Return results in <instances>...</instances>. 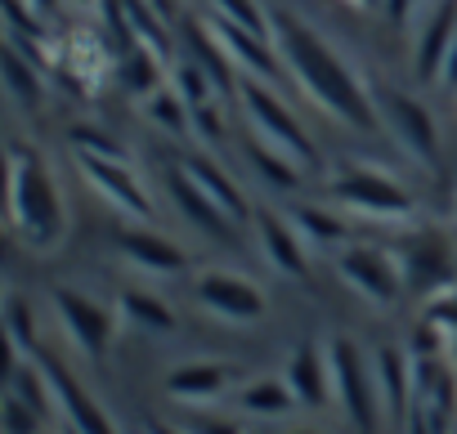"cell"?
Segmentation results:
<instances>
[{"label":"cell","mask_w":457,"mask_h":434,"mask_svg":"<svg viewBox=\"0 0 457 434\" xmlns=\"http://www.w3.org/2000/svg\"><path fill=\"white\" fill-rule=\"evenodd\" d=\"M252 229H256V238H261V256H265L278 274H287V278H305V274H310V265H305V238L296 233V225L287 220V215H278V210H256V215H252Z\"/></svg>","instance_id":"obj_10"},{"label":"cell","mask_w":457,"mask_h":434,"mask_svg":"<svg viewBox=\"0 0 457 434\" xmlns=\"http://www.w3.org/2000/svg\"><path fill=\"white\" fill-rule=\"evenodd\" d=\"M220 385H224V372H220V367H211V363H202V367H188V372H175V376H170V389H175V394H184V398L215 394Z\"/></svg>","instance_id":"obj_22"},{"label":"cell","mask_w":457,"mask_h":434,"mask_svg":"<svg viewBox=\"0 0 457 434\" xmlns=\"http://www.w3.org/2000/svg\"><path fill=\"white\" fill-rule=\"evenodd\" d=\"M193 130L206 139V143H215L220 135H224V126H220V112L206 103V108H193Z\"/></svg>","instance_id":"obj_27"},{"label":"cell","mask_w":457,"mask_h":434,"mask_svg":"<svg viewBox=\"0 0 457 434\" xmlns=\"http://www.w3.org/2000/svg\"><path fill=\"white\" fill-rule=\"evenodd\" d=\"M377 94V117H381V126L395 135V143L412 157V161H421V166H430V170H439V126H435V117H430V108L417 99V94H408V90H372Z\"/></svg>","instance_id":"obj_5"},{"label":"cell","mask_w":457,"mask_h":434,"mask_svg":"<svg viewBox=\"0 0 457 434\" xmlns=\"http://www.w3.org/2000/svg\"><path fill=\"white\" fill-rule=\"evenodd\" d=\"M5 72H10V94H14V99H23V103H37V99H41L37 68H28V63L19 59V50L5 54Z\"/></svg>","instance_id":"obj_24"},{"label":"cell","mask_w":457,"mask_h":434,"mask_svg":"<svg viewBox=\"0 0 457 434\" xmlns=\"http://www.w3.org/2000/svg\"><path fill=\"white\" fill-rule=\"evenodd\" d=\"M337 269H341V278H345L363 300H372V305H381V309L399 300V269H395L377 247H345L341 260H337Z\"/></svg>","instance_id":"obj_7"},{"label":"cell","mask_w":457,"mask_h":434,"mask_svg":"<svg viewBox=\"0 0 457 434\" xmlns=\"http://www.w3.org/2000/svg\"><path fill=\"white\" fill-rule=\"evenodd\" d=\"M193 296L202 309H211L215 318H228V323H252L265 314V296L256 283L238 278V274H224V269H211V274H197L193 283Z\"/></svg>","instance_id":"obj_6"},{"label":"cell","mask_w":457,"mask_h":434,"mask_svg":"<svg viewBox=\"0 0 457 434\" xmlns=\"http://www.w3.org/2000/svg\"><path fill=\"white\" fill-rule=\"evenodd\" d=\"M54 305H59L63 323L72 327V336H77L90 354H99L104 340H108V314H104L99 305H90L86 296H77V291H54Z\"/></svg>","instance_id":"obj_13"},{"label":"cell","mask_w":457,"mask_h":434,"mask_svg":"<svg viewBox=\"0 0 457 434\" xmlns=\"http://www.w3.org/2000/svg\"><path fill=\"white\" fill-rule=\"evenodd\" d=\"M72 5H81V10H86V5H95V0H72Z\"/></svg>","instance_id":"obj_31"},{"label":"cell","mask_w":457,"mask_h":434,"mask_svg":"<svg viewBox=\"0 0 457 434\" xmlns=\"http://www.w3.org/2000/svg\"><path fill=\"white\" fill-rule=\"evenodd\" d=\"M166 188H170V201H175V206L188 215V220H197V229H206V233H224V229H234V225H228L224 215H220V210H215V206L202 197V188H197V184H193L184 170H175V175L166 179Z\"/></svg>","instance_id":"obj_15"},{"label":"cell","mask_w":457,"mask_h":434,"mask_svg":"<svg viewBox=\"0 0 457 434\" xmlns=\"http://www.w3.org/2000/svg\"><path fill=\"white\" fill-rule=\"evenodd\" d=\"M453 41H457V0H435L417 28V41H412L417 81H439V68H444Z\"/></svg>","instance_id":"obj_8"},{"label":"cell","mask_w":457,"mask_h":434,"mask_svg":"<svg viewBox=\"0 0 457 434\" xmlns=\"http://www.w3.org/2000/svg\"><path fill=\"white\" fill-rule=\"evenodd\" d=\"M81 170L86 179L126 215H148V192L139 188L130 161H104V157H81Z\"/></svg>","instance_id":"obj_11"},{"label":"cell","mask_w":457,"mask_h":434,"mask_svg":"<svg viewBox=\"0 0 457 434\" xmlns=\"http://www.w3.org/2000/svg\"><path fill=\"white\" fill-rule=\"evenodd\" d=\"M117 251H121L135 269H144V274H162V278L184 274V251H179L170 238L153 233V229H121V233H117Z\"/></svg>","instance_id":"obj_12"},{"label":"cell","mask_w":457,"mask_h":434,"mask_svg":"<svg viewBox=\"0 0 457 434\" xmlns=\"http://www.w3.org/2000/svg\"><path fill=\"white\" fill-rule=\"evenodd\" d=\"M292 389H296V398H305V403H319L323 398V358L314 354V349H301L296 358H292Z\"/></svg>","instance_id":"obj_21"},{"label":"cell","mask_w":457,"mask_h":434,"mask_svg":"<svg viewBox=\"0 0 457 434\" xmlns=\"http://www.w3.org/2000/svg\"><path fill=\"white\" fill-rule=\"evenodd\" d=\"M359 367H363L359 354H354L345 340H337V345H332V372H337V381H341V389H345V407H350V416H354L363 430H372V394H368V381H363Z\"/></svg>","instance_id":"obj_14"},{"label":"cell","mask_w":457,"mask_h":434,"mask_svg":"<svg viewBox=\"0 0 457 434\" xmlns=\"http://www.w3.org/2000/svg\"><path fill=\"white\" fill-rule=\"evenodd\" d=\"M439 86H444L448 94H457V41H453V50H448L444 68H439Z\"/></svg>","instance_id":"obj_28"},{"label":"cell","mask_w":457,"mask_h":434,"mask_svg":"<svg viewBox=\"0 0 457 434\" xmlns=\"http://www.w3.org/2000/svg\"><path fill=\"white\" fill-rule=\"evenodd\" d=\"M175 81H170V90L188 103V108H206V103H215V90H220V81L197 63V59H179L175 63V72H170Z\"/></svg>","instance_id":"obj_17"},{"label":"cell","mask_w":457,"mask_h":434,"mask_svg":"<svg viewBox=\"0 0 457 434\" xmlns=\"http://www.w3.org/2000/svg\"><path fill=\"white\" fill-rule=\"evenodd\" d=\"M10 225L32 247H54L63 238V201L50 170L23 148L10 152Z\"/></svg>","instance_id":"obj_2"},{"label":"cell","mask_w":457,"mask_h":434,"mask_svg":"<svg viewBox=\"0 0 457 434\" xmlns=\"http://www.w3.org/2000/svg\"><path fill=\"white\" fill-rule=\"evenodd\" d=\"M211 5H215V19L256 37H270V10H261V0H211Z\"/></svg>","instance_id":"obj_20"},{"label":"cell","mask_w":457,"mask_h":434,"mask_svg":"<svg viewBox=\"0 0 457 434\" xmlns=\"http://www.w3.org/2000/svg\"><path fill=\"white\" fill-rule=\"evenodd\" d=\"M399 269H403V278H408V287H421L426 278V269L435 274V278H444L448 274V265H444V251L430 242V238H421V242H412V247H403V260H399Z\"/></svg>","instance_id":"obj_19"},{"label":"cell","mask_w":457,"mask_h":434,"mask_svg":"<svg viewBox=\"0 0 457 434\" xmlns=\"http://www.w3.org/2000/svg\"><path fill=\"white\" fill-rule=\"evenodd\" d=\"M270 41L283 59V68L292 72V81L337 121L359 126V130H377V94L354 77V68L332 50L328 37H319L305 19L287 14V10H270Z\"/></svg>","instance_id":"obj_1"},{"label":"cell","mask_w":457,"mask_h":434,"mask_svg":"<svg viewBox=\"0 0 457 434\" xmlns=\"http://www.w3.org/2000/svg\"><path fill=\"white\" fill-rule=\"evenodd\" d=\"M179 170H184V175H188V179L202 188V197H206V201H211V206L224 215L228 225H247L252 215H256V210H252V201H247V192L234 184V175H228L224 166H215L211 157L193 152V157H184V161H179Z\"/></svg>","instance_id":"obj_9"},{"label":"cell","mask_w":457,"mask_h":434,"mask_svg":"<svg viewBox=\"0 0 457 434\" xmlns=\"http://www.w3.org/2000/svg\"><path fill=\"white\" fill-rule=\"evenodd\" d=\"M287 220L296 225V233H301L305 242H328V247H337V242L350 238V225L337 220V215L323 210V206H292Z\"/></svg>","instance_id":"obj_16"},{"label":"cell","mask_w":457,"mask_h":434,"mask_svg":"<svg viewBox=\"0 0 457 434\" xmlns=\"http://www.w3.org/2000/svg\"><path fill=\"white\" fill-rule=\"evenodd\" d=\"M381 10H386V19H390V23H403V19H408V10H412V0H381Z\"/></svg>","instance_id":"obj_29"},{"label":"cell","mask_w":457,"mask_h":434,"mask_svg":"<svg viewBox=\"0 0 457 434\" xmlns=\"http://www.w3.org/2000/svg\"><path fill=\"white\" fill-rule=\"evenodd\" d=\"M243 403H247L252 412H261V416H278V412L292 407V394H287V385H278V381H261V385H252V389L243 394Z\"/></svg>","instance_id":"obj_23"},{"label":"cell","mask_w":457,"mask_h":434,"mask_svg":"<svg viewBox=\"0 0 457 434\" xmlns=\"http://www.w3.org/2000/svg\"><path fill=\"white\" fill-rule=\"evenodd\" d=\"M354 5H381V0H354Z\"/></svg>","instance_id":"obj_30"},{"label":"cell","mask_w":457,"mask_h":434,"mask_svg":"<svg viewBox=\"0 0 457 434\" xmlns=\"http://www.w3.org/2000/svg\"><path fill=\"white\" fill-rule=\"evenodd\" d=\"M121 81H126L130 90H144V94L162 90V86H157V63H153L144 50H135V54L121 63Z\"/></svg>","instance_id":"obj_25"},{"label":"cell","mask_w":457,"mask_h":434,"mask_svg":"<svg viewBox=\"0 0 457 434\" xmlns=\"http://www.w3.org/2000/svg\"><path fill=\"white\" fill-rule=\"evenodd\" d=\"M148 112H153V121H157L162 130H170V135L193 130V108H188L170 86H162V90H153V94H148Z\"/></svg>","instance_id":"obj_18"},{"label":"cell","mask_w":457,"mask_h":434,"mask_svg":"<svg viewBox=\"0 0 457 434\" xmlns=\"http://www.w3.org/2000/svg\"><path fill=\"white\" fill-rule=\"evenodd\" d=\"M328 192H332L337 206H345L350 215H359V220H395V225H403V220L417 215L412 192L399 179H390L386 170H377V166L337 170L328 179Z\"/></svg>","instance_id":"obj_3"},{"label":"cell","mask_w":457,"mask_h":434,"mask_svg":"<svg viewBox=\"0 0 457 434\" xmlns=\"http://www.w3.org/2000/svg\"><path fill=\"white\" fill-rule=\"evenodd\" d=\"M238 99H243L247 121H252V130H256L261 143H270L274 152H283V157L296 161L301 170L314 166V143H310L305 126L287 112V103H283L265 81H243V86H238Z\"/></svg>","instance_id":"obj_4"},{"label":"cell","mask_w":457,"mask_h":434,"mask_svg":"<svg viewBox=\"0 0 457 434\" xmlns=\"http://www.w3.org/2000/svg\"><path fill=\"white\" fill-rule=\"evenodd\" d=\"M121 309L130 314V318H139V323H148V327H157V332H166L170 327V314L153 300V296H139V291H126L121 296Z\"/></svg>","instance_id":"obj_26"}]
</instances>
